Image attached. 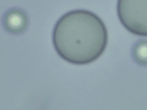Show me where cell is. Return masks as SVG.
<instances>
[{
    "mask_svg": "<svg viewBox=\"0 0 147 110\" xmlns=\"http://www.w3.org/2000/svg\"><path fill=\"white\" fill-rule=\"evenodd\" d=\"M53 43L58 55L75 65L97 60L107 47L108 34L102 20L94 13L76 9L66 13L53 28Z\"/></svg>",
    "mask_w": 147,
    "mask_h": 110,
    "instance_id": "obj_1",
    "label": "cell"
},
{
    "mask_svg": "<svg viewBox=\"0 0 147 110\" xmlns=\"http://www.w3.org/2000/svg\"><path fill=\"white\" fill-rule=\"evenodd\" d=\"M117 13L121 23L129 31L147 36V0H118Z\"/></svg>",
    "mask_w": 147,
    "mask_h": 110,
    "instance_id": "obj_2",
    "label": "cell"
},
{
    "mask_svg": "<svg viewBox=\"0 0 147 110\" xmlns=\"http://www.w3.org/2000/svg\"><path fill=\"white\" fill-rule=\"evenodd\" d=\"M132 55L135 61L141 65H147V41L138 42L134 46Z\"/></svg>",
    "mask_w": 147,
    "mask_h": 110,
    "instance_id": "obj_3",
    "label": "cell"
}]
</instances>
